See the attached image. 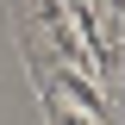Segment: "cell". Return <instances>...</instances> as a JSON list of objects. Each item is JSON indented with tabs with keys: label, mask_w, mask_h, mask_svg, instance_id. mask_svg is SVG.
Masks as SVG:
<instances>
[{
	"label": "cell",
	"mask_w": 125,
	"mask_h": 125,
	"mask_svg": "<svg viewBox=\"0 0 125 125\" xmlns=\"http://www.w3.org/2000/svg\"><path fill=\"white\" fill-rule=\"evenodd\" d=\"M38 94H44V88H38ZM44 119H50V125H100L94 113L69 106V100H56V94H44Z\"/></svg>",
	"instance_id": "cell-1"
}]
</instances>
